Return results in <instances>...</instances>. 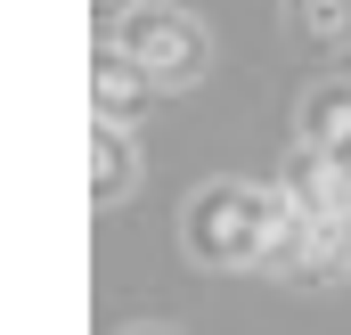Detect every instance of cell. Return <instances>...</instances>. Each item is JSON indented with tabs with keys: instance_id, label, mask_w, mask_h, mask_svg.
I'll list each match as a JSON object with an SVG mask.
<instances>
[]
</instances>
